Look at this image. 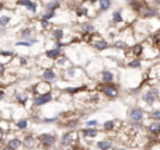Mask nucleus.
<instances>
[{
    "label": "nucleus",
    "instance_id": "obj_1",
    "mask_svg": "<svg viewBox=\"0 0 160 150\" xmlns=\"http://www.w3.org/2000/svg\"><path fill=\"white\" fill-rule=\"evenodd\" d=\"M51 100H52V93L48 91V93H44V94H39V96L35 97L34 98V105L39 107V105H44V104L51 102Z\"/></svg>",
    "mask_w": 160,
    "mask_h": 150
},
{
    "label": "nucleus",
    "instance_id": "obj_2",
    "mask_svg": "<svg viewBox=\"0 0 160 150\" xmlns=\"http://www.w3.org/2000/svg\"><path fill=\"white\" fill-rule=\"evenodd\" d=\"M55 136L51 133H42L41 136H39V142H41V145L45 147V149H49L51 146H53V143H55Z\"/></svg>",
    "mask_w": 160,
    "mask_h": 150
},
{
    "label": "nucleus",
    "instance_id": "obj_3",
    "mask_svg": "<svg viewBox=\"0 0 160 150\" xmlns=\"http://www.w3.org/2000/svg\"><path fill=\"white\" fill-rule=\"evenodd\" d=\"M157 98H159V90H156V88H152V90H149L143 96V100H145V102H146V104H153V102H155Z\"/></svg>",
    "mask_w": 160,
    "mask_h": 150
},
{
    "label": "nucleus",
    "instance_id": "obj_4",
    "mask_svg": "<svg viewBox=\"0 0 160 150\" xmlns=\"http://www.w3.org/2000/svg\"><path fill=\"white\" fill-rule=\"evenodd\" d=\"M129 118L135 121V122H139L140 119L143 118V109H140V108H132L131 111H129Z\"/></svg>",
    "mask_w": 160,
    "mask_h": 150
},
{
    "label": "nucleus",
    "instance_id": "obj_5",
    "mask_svg": "<svg viewBox=\"0 0 160 150\" xmlns=\"http://www.w3.org/2000/svg\"><path fill=\"white\" fill-rule=\"evenodd\" d=\"M103 91H104V94H105V96L111 97V98H115V97L118 96V88L115 86H112V84H107Z\"/></svg>",
    "mask_w": 160,
    "mask_h": 150
},
{
    "label": "nucleus",
    "instance_id": "obj_6",
    "mask_svg": "<svg viewBox=\"0 0 160 150\" xmlns=\"http://www.w3.org/2000/svg\"><path fill=\"white\" fill-rule=\"evenodd\" d=\"M73 140H75V133H66L65 136H62V139H60V145L62 146H70L73 145Z\"/></svg>",
    "mask_w": 160,
    "mask_h": 150
},
{
    "label": "nucleus",
    "instance_id": "obj_7",
    "mask_svg": "<svg viewBox=\"0 0 160 150\" xmlns=\"http://www.w3.org/2000/svg\"><path fill=\"white\" fill-rule=\"evenodd\" d=\"M17 3L20 6H25L31 13H35V10H37V4H35L34 1H31V0H18Z\"/></svg>",
    "mask_w": 160,
    "mask_h": 150
},
{
    "label": "nucleus",
    "instance_id": "obj_8",
    "mask_svg": "<svg viewBox=\"0 0 160 150\" xmlns=\"http://www.w3.org/2000/svg\"><path fill=\"white\" fill-rule=\"evenodd\" d=\"M7 146L11 147V149H14V150H18L23 146V142L18 139V138H13V139H10L7 142Z\"/></svg>",
    "mask_w": 160,
    "mask_h": 150
},
{
    "label": "nucleus",
    "instance_id": "obj_9",
    "mask_svg": "<svg viewBox=\"0 0 160 150\" xmlns=\"http://www.w3.org/2000/svg\"><path fill=\"white\" fill-rule=\"evenodd\" d=\"M23 145L25 146V147H28V149H32V147L35 146V139H34V136H32V135H27L25 138H24V140H23Z\"/></svg>",
    "mask_w": 160,
    "mask_h": 150
},
{
    "label": "nucleus",
    "instance_id": "obj_10",
    "mask_svg": "<svg viewBox=\"0 0 160 150\" xmlns=\"http://www.w3.org/2000/svg\"><path fill=\"white\" fill-rule=\"evenodd\" d=\"M81 135L84 138H96L97 136V129H83Z\"/></svg>",
    "mask_w": 160,
    "mask_h": 150
},
{
    "label": "nucleus",
    "instance_id": "obj_11",
    "mask_svg": "<svg viewBox=\"0 0 160 150\" xmlns=\"http://www.w3.org/2000/svg\"><path fill=\"white\" fill-rule=\"evenodd\" d=\"M97 147H98L100 150H111L112 145H111V142L101 140V142H98V143H97Z\"/></svg>",
    "mask_w": 160,
    "mask_h": 150
},
{
    "label": "nucleus",
    "instance_id": "obj_12",
    "mask_svg": "<svg viewBox=\"0 0 160 150\" xmlns=\"http://www.w3.org/2000/svg\"><path fill=\"white\" fill-rule=\"evenodd\" d=\"M42 76H44V79L48 80V81H51V80L55 79V73H53L52 69H45L44 70V73H42Z\"/></svg>",
    "mask_w": 160,
    "mask_h": 150
},
{
    "label": "nucleus",
    "instance_id": "obj_13",
    "mask_svg": "<svg viewBox=\"0 0 160 150\" xmlns=\"http://www.w3.org/2000/svg\"><path fill=\"white\" fill-rule=\"evenodd\" d=\"M112 79H114V76H112L111 72H103V81L104 83H107V84H111V81Z\"/></svg>",
    "mask_w": 160,
    "mask_h": 150
},
{
    "label": "nucleus",
    "instance_id": "obj_14",
    "mask_svg": "<svg viewBox=\"0 0 160 150\" xmlns=\"http://www.w3.org/2000/svg\"><path fill=\"white\" fill-rule=\"evenodd\" d=\"M149 130L152 133H156L159 135L160 133V122H153L149 125Z\"/></svg>",
    "mask_w": 160,
    "mask_h": 150
},
{
    "label": "nucleus",
    "instance_id": "obj_15",
    "mask_svg": "<svg viewBox=\"0 0 160 150\" xmlns=\"http://www.w3.org/2000/svg\"><path fill=\"white\" fill-rule=\"evenodd\" d=\"M59 55H60L59 49H51V51L47 52V56H48L49 59H56V58H59Z\"/></svg>",
    "mask_w": 160,
    "mask_h": 150
},
{
    "label": "nucleus",
    "instance_id": "obj_16",
    "mask_svg": "<svg viewBox=\"0 0 160 150\" xmlns=\"http://www.w3.org/2000/svg\"><path fill=\"white\" fill-rule=\"evenodd\" d=\"M111 7V0H100V9L101 11H105Z\"/></svg>",
    "mask_w": 160,
    "mask_h": 150
},
{
    "label": "nucleus",
    "instance_id": "obj_17",
    "mask_svg": "<svg viewBox=\"0 0 160 150\" xmlns=\"http://www.w3.org/2000/svg\"><path fill=\"white\" fill-rule=\"evenodd\" d=\"M16 126H17V129H21V130H23V129H25L27 126H28V121H27L25 118L20 119V121L16 123Z\"/></svg>",
    "mask_w": 160,
    "mask_h": 150
},
{
    "label": "nucleus",
    "instance_id": "obj_18",
    "mask_svg": "<svg viewBox=\"0 0 160 150\" xmlns=\"http://www.w3.org/2000/svg\"><path fill=\"white\" fill-rule=\"evenodd\" d=\"M94 46L98 49H105V48H108V43L105 41H96L94 42Z\"/></svg>",
    "mask_w": 160,
    "mask_h": 150
},
{
    "label": "nucleus",
    "instance_id": "obj_19",
    "mask_svg": "<svg viewBox=\"0 0 160 150\" xmlns=\"http://www.w3.org/2000/svg\"><path fill=\"white\" fill-rule=\"evenodd\" d=\"M10 22V17L9 16H1L0 17V27H6Z\"/></svg>",
    "mask_w": 160,
    "mask_h": 150
},
{
    "label": "nucleus",
    "instance_id": "obj_20",
    "mask_svg": "<svg viewBox=\"0 0 160 150\" xmlns=\"http://www.w3.org/2000/svg\"><path fill=\"white\" fill-rule=\"evenodd\" d=\"M16 98H17V101L20 102V104H24V102L28 100V96H27V94H17Z\"/></svg>",
    "mask_w": 160,
    "mask_h": 150
},
{
    "label": "nucleus",
    "instance_id": "obj_21",
    "mask_svg": "<svg viewBox=\"0 0 160 150\" xmlns=\"http://www.w3.org/2000/svg\"><path fill=\"white\" fill-rule=\"evenodd\" d=\"M112 18H114V22H121V21H122L121 11H115V13H114V16H112Z\"/></svg>",
    "mask_w": 160,
    "mask_h": 150
},
{
    "label": "nucleus",
    "instance_id": "obj_22",
    "mask_svg": "<svg viewBox=\"0 0 160 150\" xmlns=\"http://www.w3.org/2000/svg\"><path fill=\"white\" fill-rule=\"evenodd\" d=\"M37 42V39H31V41H28V42H17L16 45L17 46H31L32 43Z\"/></svg>",
    "mask_w": 160,
    "mask_h": 150
},
{
    "label": "nucleus",
    "instance_id": "obj_23",
    "mask_svg": "<svg viewBox=\"0 0 160 150\" xmlns=\"http://www.w3.org/2000/svg\"><path fill=\"white\" fill-rule=\"evenodd\" d=\"M143 16L145 17H153V16H156V11L155 10H150V9H145V10H143Z\"/></svg>",
    "mask_w": 160,
    "mask_h": 150
},
{
    "label": "nucleus",
    "instance_id": "obj_24",
    "mask_svg": "<svg viewBox=\"0 0 160 150\" xmlns=\"http://www.w3.org/2000/svg\"><path fill=\"white\" fill-rule=\"evenodd\" d=\"M62 37H63V31H62V30H55V31H53V38L62 39Z\"/></svg>",
    "mask_w": 160,
    "mask_h": 150
},
{
    "label": "nucleus",
    "instance_id": "obj_25",
    "mask_svg": "<svg viewBox=\"0 0 160 150\" xmlns=\"http://www.w3.org/2000/svg\"><path fill=\"white\" fill-rule=\"evenodd\" d=\"M104 129H105V130H111V129H114V121H107V122L104 123Z\"/></svg>",
    "mask_w": 160,
    "mask_h": 150
},
{
    "label": "nucleus",
    "instance_id": "obj_26",
    "mask_svg": "<svg viewBox=\"0 0 160 150\" xmlns=\"http://www.w3.org/2000/svg\"><path fill=\"white\" fill-rule=\"evenodd\" d=\"M150 118L157 119V121H159V119H160V109H157V111H153V112L150 114Z\"/></svg>",
    "mask_w": 160,
    "mask_h": 150
},
{
    "label": "nucleus",
    "instance_id": "obj_27",
    "mask_svg": "<svg viewBox=\"0 0 160 150\" xmlns=\"http://www.w3.org/2000/svg\"><path fill=\"white\" fill-rule=\"evenodd\" d=\"M53 16H55V13H53V11H48L47 14H44V16H42V18L47 21V20H49V18H52Z\"/></svg>",
    "mask_w": 160,
    "mask_h": 150
},
{
    "label": "nucleus",
    "instance_id": "obj_28",
    "mask_svg": "<svg viewBox=\"0 0 160 150\" xmlns=\"http://www.w3.org/2000/svg\"><path fill=\"white\" fill-rule=\"evenodd\" d=\"M129 67H140V60H133V62H129Z\"/></svg>",
    "mask_w": 160,
    "mask_h": 150
},
{
    "label": "nucleus",
    "instance_id": "obj_29",
    "mask_svg": "<svg viewBox=\"0 0 160 150\" xmlns=\"http://www.w3.org/2000/svg\"><path fill=\"white\" fill-rule=\"evenodd\" d=\"M83 31H86V32L93 31V25L91 24H83Z\"/></svg>",
    "mask_w": 160,
    "mask_h": 150
},
{
    "label": "nucleus",
    "instance_id": "obj_30",
    "mask_svg": "<svg viewBox=\"0 0 160 150\" xmlns=\"http://www.w3.org/2000/svg\"><path fill=\"white\" fill-rule=\"evenodd\" d=\"M30 34H31V30H30V28H27V30H24V31L21 32V37L28 38V37H30Z\"/></svg>",
    "mask_w": 160,
    "mask_h": 150
},
{
    "label": "nucleus",
    "instance_id": "obj_31",
    "mask_svg": "<svg viewBox=\"0 0 160 150\" xmlns=\"http://www.w3.org/2000/svg\"><path fill=\"white\" fill-rule=\"evenodd\" d=\"M115 46H117V48H119V49H125V48H127V43L121 42V41H119V42H115Z\"/></svg>",
    "mask_w": 160,
    "mask_h": 150
},
{
    "label": "nucleus",
    "instance_id": "obj_32",
    "mask_svg": "<svg viewBox=\"0 0 160 150\" xmlns=\"http://www.w3.org/2000/svg\"><path fill=\"white\" fill-rule=\"evenodd\" d=\"M59 6V1H55V3H49L48 4V9H51V11H53V9H56Z\"/></svg>",
    "mask_w": 160,
    "mask_h": 150
},
{
    "label": "nucleus",
    "instance_id": "obj_33",
    "mask_svg": "<svg viewBox=\"0 0 160 150\" xmlns=\"http://www.w3.org/2000/svg\"><path fill=\"white\" fill-rule=\"evenodd\" d=\"M0 55L1 56H13V52H10V51H0Z\"/></svg>",
    "mask_w": 160,
    "mask_h": 150
},
{
    "label": "nucleus",
    "instance_id": "obj_34",
    "mask_svg": "<svg viewBox=\"0 0 160 150\" xmlns=\"http://www.w3.org/2000/svg\"><path fill=\"white\" fill-rule=\"evenodd\" d=\"M86 125H87L89 128H93V126H97V125H98V122H97V121H89V122L86 123Z\"/></svg>",
    "mask_w": 160,
    "mask_h": 150
},
{
    "label": "nucleus",
    "instance_id": "obj_35",
    "mask_svg": "<svg viewBox=\"0 0 160 150\" xmlns=\"http://www.w3.org/2000/svg\"><path fill=\"white\" fill-rule=\"evenodd\" d=\"M133 52H135V55H139L140 52H142V46H140V45H136L135 49H133Z\"/></svg>",
    "mask_w": 160,
    "mask_h": 150
},
{
    "label": "nucleus",
    "instance_id": "obj_36",
    "mask_svg": "<svg viewBox=\"0 0 160 150\" xmlns=\"http://www.w3.org/2000/svg\"><path fill=\"white\" fill-rule=\"evenodd\" d=\"M4 72H6V66L3 63H0V76L4 75Z\"/></svg>",
    "mask_w": 160,
    "mask_h": 150
},
{
    "label": "nucleus",
    "instance_id": "obj_37",
    "mask_svg": "<svg viewBox=\"0 0 160 150\" xmlns=\"http://www.w3.org/2000/svg\"><path fill=\"white\" fill-rule=\"evenodd\" d=\"M3 139H4V129L0 126V142H1Z\"/></svg>",
    "mask_w": 160,
    "mask_h": 150
},
{
    "label": "nucleus",
    "instance_id": "obj_38",
    "mask_svg": "<svg viewBox=\"0 0 160 150\" xmlns=\"http://www.w3.org/2000/svg\"><path fill=\"white\" fill-rule=\"evenodd\" d=\"M86 9H79V10H77V14H79V16H83V14H86Z\"/></svg>",
    "mask_w": 160,
    "mask_h": 150
},
{
    "label": "nucleus",
    "instance_id": "obj_39",
    "mask_svg": "<svg viewBox=\"0 0 160 150\" xmlns=\"http://www.w3.org/2000/svg\"><path fill=\"white\" fill-rule=\"evenodd\" d=\"M75 125H76V121H73V122H68V123H66V126H68V128H73Z\"/></svg>",
    "mask_w": 160,
    "mask_h": 150
},
{
    "label": "nucleus",
    "instance_id": "obj_40",
    "mask_svg": "<svg viewBox=\"0 0 160 150\" xmlns=\"http://www.w3.org/2000/svg\"><path fill=\"white\" fill-rule=\"evenodd\" d=\"M73 75H75V69H69V70H68V76H70V77H72Z\"/></svg>",
    "mask_w": 160,
    "mask_h": 150
},
{
    "label": "nucleus",
    "instance_id": "obj_41",
    "mask_svg": "<svg viewBox=\"0 0 160 150\" xmlns=\"http://www.w3.org/2000/svg\"><path fill=\"white\" fill-rule=\"evenodd\" d=\"M0 150H14V149H11V147H9V146L6 145V146H1V149Z\"/></svg>",
    "mask_w": 160,
    "mask_h": 150
},
{
    "label": "nucleus",
    "instance_id": "obj_42",
    "mask_svg": "<svg viewBox=\"0 0 160 150\" xmlns=\"http://www.w3.org/2000/svg\"><path fill=\"white\" fill-rule=\"evenodd\" d=\"M56 121V118H47L45 119V122H55Z\"/></svg>",
    "mask_w": 160,
    "mask_h": 150
},
{
    "label": "nucleus",
    "instance_id": "obj_43",
    "mask_svg": "<svg viewBox=\"0 0 160 150\" xmlns=\"http://www.w3.org/2000/svg\"><path fill=\"white\" fill-rule=\"evenodd\" d=\"M65 62H66V58H62V59H59V60H58V63H59V64H63Z\"/></svg>",
    "mask_w": 160,
    "mask_h": 150
},
{
    "label": "nucleus",
    "instance_id": "obj_44",
    "mask_svg": "<svg viewBox=\"0 0 160 150\" xmlns=\"http://www.w3.org/2000/svg\"><path fill=\"white\" fill-rule=\"evenodd\" d=\"M20 63H21V64H25V63H27V59H25V58H21V59H20Z\"/></svg>",
    "mask_w": 160,
    "mask_h": 150
},
{
    "label": "nucleus",
    "instance_id": "obj_45",
    "mask_svg": "<svg viewBox=\"0 0 160 150\" xmlns=\"http://www.w3.org/2000/svg\"><path fill=\"white\" fill-rule=\"evenodd\" d=\"M42 25H44L45 28H47V27L49 25V22H48V21H45V20H42Z\"/></svg>",
    "mask_w": 160,
    "mask_h": 150
},
{
    "label": "nucleus",
    "instance_id": "obj_46",
    "mask_svg": "<svg viewBox=\"0 0 160 150\" xmlns=\"http://www.w3.org/2000/svg\"><path fill=\"white\" fill-rule=\"evenodd\" d=\"M3 97H4V90H1V88H0V100H1Z\"/></svg>",
    "mask_w": 160,
    "mask_h": 150
},
{
    "label": "nucleus",
    "instance_id": "obj_47",
    "mask_svg": "<svg viewBox=\"0 0 160 150\" xmlns=\"http://www.w3.org/2000/svg\"><path fill=\"white\" fill-rule=\"evenodd\" d=\"M1 7H3V4H1V3H0V9H1Z\"/></svg>",
    "mask_w": 160,
    "mask_h": 150
},
{
    "label": "nucleus",
    "instance_id": "obj_48",
    "mask_svg": "<svg viewBox=\"0 0 160 150\" xmlns=\"http://www.w3.org/2000/svg\"><path fill=\"white\" fill-rule=\"evenodd\" d=\"M0 149H1V142H0Z\"/></svg>",
    "mask_w": 160,
    "mask_h": 150
},
{
    "label": "nucleus",
    "instance_id": "obj_49",
    "mask_svg": "<svg viewBox=\"0 0 160 150\" xmlns=\"http://www.w3.org/2000/svg\"><path fill=\"white\" fill-rule=\"evenodd\" d=\"M119 150H125V149H119Z\"/></svg>",
    "mask_w": 160,
    "mask_h": 150
}]
</instances>
